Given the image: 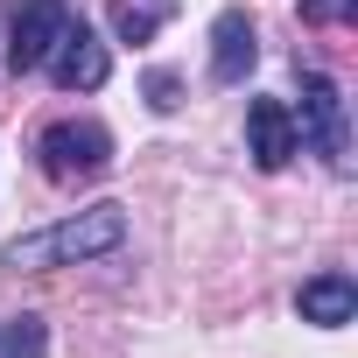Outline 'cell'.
<instances>
[{
  "mask_svg": "<svg viewBox=\"0 0 358 358\" xmlns=\"http://www.w3.org/2000/svg\"><path fill=\"white\" fill-rule=\"evenodd\" d=\"M36 155H43L50 183H92V176L113 169V134L99 120H57V127H43Z\"/></svg>",
  "mask_w": 358,
  "mask_h": 358,
  "instance_id": "7a4b0ae2",
  "label": "cell"
},
{
  "mask_svg": "<svg viewBox=\"0 0 358 358\" xmlns=\"http://www.w3.org/2000/svg\"><path fill=\"white\" fill-rule=\"evenodd\" d=\"M295 141H309L337 176L351 169V127H344V92H337V78L302 71V134H295Z\"/></svg>",
  "mask_w": 358,
  "mask_h": 358,
  "instance_id": "3957f363",
  "label": "cell"
},
{
  "mask_svg": "<svg viewBox=\"0 0 358 358\" xmlns=\"http://www.w3.org/2000/svg\"><path fill=\"white\" fill-rule=\"evenodd\" d=\"M43 344H50L43 316H8L0 323V358H43Z\"/></svg>",
  "mask_w": 358,
  "mask_h": 358,
  "instance_id": "30bf717a",
  "label": "cell"
},
{
  "mask_svg": "<svg viewBox=\"0 0 358 358\" xmlns=\"http://www.w3.org/2000/svg\"><path fill=\"white\" fill-rule=\"evenodd\" d=\"M253 64H260V36H253V22H246L239 8H225V15L211 22V78H218V85H246Z\"/></svg>",
  "mask_w": 358,
  "mask_h": 358,
  "instance_id": "52a82bcc",
  "label": "cell"
},
{
  "mask_svg": "<svg viewBox=\"0 0 358 358\" xmlns=\"http://www.w3.org/2000/svg\"><path fill=\"white\" fill-rule=\"evenodd\" d=\"M176 8V0H113V36L120 43H155L162 15Z\"/></svg>",
  "mask_w": 358,
  "mask_h": 358,
  "instance_id": "9c48e42d",
  "label": "cell"
},
{
  "mask_svg": "<svg viewBox=\"0 0 358 358\" xmlns=\"http://www.w3.org/2000/svg\"><path fill=\"white\" fill-rule=\"evenodd\" d=\"M295 309H302V323L337 330V323H351V316H358V281H351V274H316V281H302Z\"/></svg>",
  "mask_w": 358,
  "mask_h": 358,
  "instance_id": "ba28073f",
  "label": "cell"
},
{
  "mask_svg": "<svg viewBox=\"0 0 358 358\" xmlns=\"http://www.w3.org/2000/svg\"><path fill=\"white\" fill-rule=\"evenodd\" d=\"M106 78H113L106 43H99L85 22H71V29L57 36V50H50V85H57V92H99Z\"/></svg>",
  "mask_w": 358,
  "mask_h": 358,
  "instance_id": "5b68a950",
  "label": "cell"
},
{
  "mask_svg": "<svg viewBox=\"0 0 358 358\" xmlns=\"http://www.w3.org/2000/svg\"><path fill=\"white\" fill-rule=\"evenodd\" d=\"M64 29H71V8H64V0H22V8L8 15V71H15V78L43 71Z\"/></svg>",
  "mask_w": 358,
  "mask_h": 358,
  "instance_id": "277c9868",
  "label": "cell"
},
{
  "mask_svg": "<svg viewBox=\"0 0 358 358\" xmlns=\"http://www.w3.org/2000/svg\"><path fill=\"white\" fill-rule=\"evenodd\" d=\"M295 113L281 106V99H253L246 106V155L260 162V169H288L295 162Z\"/></svg>",
  "mask_w": 358,
  "mask_h": 358,
  "instance_id": "8992f818",
  "label": "cell"
},
{
  "mask_svg": "<svg viewBox=\"0 0 358 358\" xmlns=\"http://www.w3.org/2000/svg\"><path fill=\"white\" fill-rule=\"evenodd\" d=\"M351 15H358V0H302L309 29H330V22H351Z\"/></svg>",
  "mask_w": 358,
  "mask_h": 358,
  "instance_id": "7c38bea8",
  "label": "cell"
},
{
  "mask_svg": "<svg viewBox=\"0 0 358 358\" xmlns=\"http://www.w3.org/2000/svg\"><path fill=\"white\" fill-rule=\"evenodd\" d=\"M141 92H148V106H155V113H176V106H183V78H176V71H148V85H141Z\"/></svg>",
  "mask_w": 358,
  "mask_h": 358,
  "instance_id": "8fae6325",
  "label": "cell"
},
{
  "mask_svg": "<svg viewBox=\"0 0 358 358\" xmlns=\"http://www.w3.org/2000/svg\"><path fill=\"white\" fill-rule=\"evenodd\" d=\"M127 246V204H92V211H71V218H57V225H43V232H22V239H8V267H22V274H50V267H85V260H106V253H120Z\"/></svg>",
  "mask_w": 358,
  "mask_h": 358,
  "instance_id": "6da1fadb",
  "label": "cell"
}]
</instances>
